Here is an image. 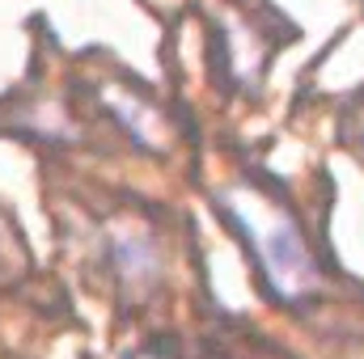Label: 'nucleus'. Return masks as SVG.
Masks as SVG:
<instances>
[{
	"mask_svg": "<svg viewBox=\"0 0 364 359\" xmlns=\"http://www.w3.org/2000/svg\"><path fill=\"white\" fill-rule=\"evenodd\" d=\"M225 207H229V216L242 224V233L250 237L259 263H263L267 279H272L275 296L296 300V296L314 292L318 267H314L309 245H305V237H301V228L292 224L288 211L272 207L267 199H259V194H250V190H229V194H225Z\"/></svg>",
	"mask_w": 364,
	"mask_h": 359,
	"instance_id": "nucleus-1",
	"label": "nucleus"
}]
</instances>
